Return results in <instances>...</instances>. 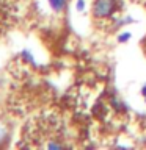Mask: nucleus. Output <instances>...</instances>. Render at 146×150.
<instances>
[{
	"mask_svg": "<svg viewBox=\"0 0 146 150\" xmlns=\"http://www.w3.org/2000/svg\"><path fill=\"white\" fill-rule=\"evenodd\" d=\"M116 11V0H94L93 3V16L96 19L113 17Z\"/></svg>",
	"mask_w": 146,
	"mask_h": 150,
	"instance_id": "nucleus-1",
	"label": "nucleus"
},
{
	"mask_svg": "<svg viewBox=\"0 0 146 150\" xmlns=\"http://www.w3.org/2000/svg\"><path fill=\"white\" fill-rule=\"evenodd\" d=\"M66 3H68V0H49V5L50 8L54 9L55 13H61L66 6Z\"/></svg>",
	"mask_w": 146,
	"mask_h": 150,
	"instance_id": "nucleus-2",
	"label": "nucleus"
},
{
	"mask_svg": "<svg viewBox=\"0 0 146 150\" xmlns=\"http://www.w3.org/2000/svg\"><path fill=\"white\" fill-rule=\"evenodd\" d=\"M110 102H112V106L116 110V112H121V111H124V110H126L124 103H122V102L120 100V98H115V97H113Z\"/></svg>",
	"mask_w": 146,
	"mask_h": 150,
	"instance_id": "nucleus-3",
	"label": "nucleus"
},
{
	"mask_svg": "<svg viewBox=\"0 0 146 150\" xmlns=\"http://www.w3.org/2000/svg\"><path fill=\"white\" fill-rule=\"evenodd\" d=\"M130 38H132V33L130 31H124V33H121V35H118L116 41L120 42V44H124V42L130 41Z\"/></svg>",
	"mask_w": 146,
	"mask_h": 150,
	"instance_id": "nucleus-4",
	"label": "nucleus"
},
{
	"mask_svg": "<svg viewBox=\"0 0 146 150\" xmlns=\"http://www.w3.org/2000/svg\"><path fill=\"white\" fill-rule=\"evenodd\" d=\"M6 139H8V131H6V128H5L2 124H0V145H2Z\"/></svg>",
	"mask_w": 146,
	"mask_h": 150,
	"instance_id": "nucleus-5",
	"label": "nucleus"
},
{
	"mask_svg": "<svg viewBox=\"0 0 146 150\" xmlns=\"http://www.w3.org/2000/svg\"><path fill=\"white\" fill-rule=\"evenodd\" d=\"M46 147H47V149H60V147H64V144L54 142V141H52V142H47V144H46Z\"/></svg>",
	"mask_w": 146,
	"mask_h": 150,
	"instance_id": "nucleus-6",
	"label": "nucleus"
},
{
	"mask_svg": "<svg viewBox=\"0 0 146 150\" xmlns=\"http://www.w3.org/2000/svg\"><path fill=\"white\" fill-rule=\"evenodd\" d=\"M75 8H77V11L82 13L85 9V0H77V2H75Z\"/></svg>",
	"mask_w": 146,
	"mask_h": 150,
	"instance_id": "nucleus-7",
	"label": "nucleus"
},
{
	"mask_svg": "<svg viewBox=\"0 0 146 150\" xmlns=\"http://www.w3.org/2000/svg\"><path fill=\"white\" fill-rule=\"evenodd\" d=\"M141 96L146 97V83L143 84V86H141Z\"/></svg>",
	"mask_w": 146,
	"mask_h": 150,
	"instance_id": "nucleus-8",
	"label": "nucleus"
},
{
	"mask_svg": "<svg viewBox=\"0 0 146 150\" xmlns=\"http://www.w3.org/2000/svg\"><path fill=\"white\" fill-rule=\"evenodd\" d=\"M145 98H146V97H145ZM145 102H146V100H145Z\"/></svg>",
	"mask_w": 146,
	"mask_h": 150,
	"instance_id": "nucleus-9",
	"label": "nucleus"
}]
</instances>
